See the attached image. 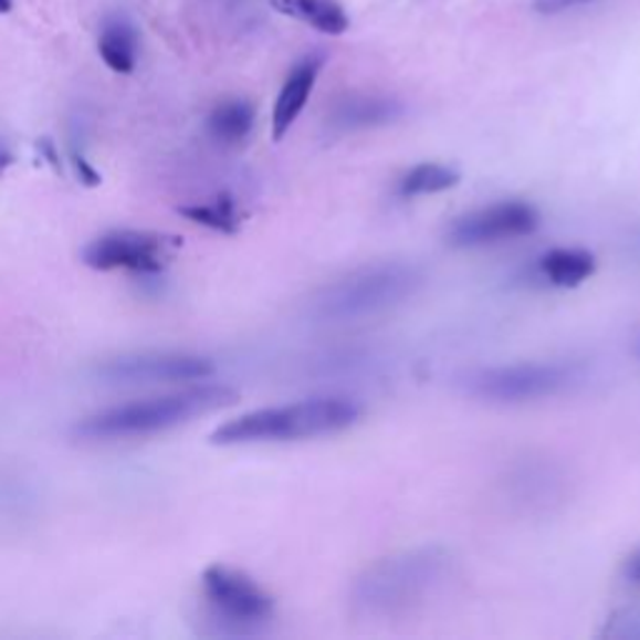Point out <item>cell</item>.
I'll return each instance as SVG.
<instances>
[{"instance_id": "6", "label": "cell", "mask_w": 640, "mask_h": 640, "mask_svg": "<svg viewBox=\"0 0 640 640\" xmlns=\"http://www.w3.org/2000/svg\"><path fill=\"white\" fill-rule=\"evenodd\" d=\"M103 384L143 386V384H196L216 376V363L196 353L146 350L128 353L101 363L95 368Z\"/></svg>"}, {"instance_id": "16", "label": "cell", "mask_w": 640, "mask_h": 640, "mask_svg": "<svg viewBox=\"0 0 640 640\" xmlns=\"http://www.w3.org/2000/svg\"><path fill=\"white\" fill-rule=\"evenodd\" d=\"M178 213L188 218L190 223L210 228V231L233 235L241 228V213H238L235 198L231 193L216 196L210 203H196V206H183L178 208Z\"/></svg>"}, {"instance_id": "1", "label": "cell", "mask_w": 640, "mask_h": 640, "mask_svg": "<svg viewBox=\"0 0 640 640\" xmlns=\"http://www.w3.org/2000/svg\"><path fill=\"white\" fill-rule=\"evenodd\" d=\"M453 556L443 546L390 553L360 573L350 586V610L366 620H396L426 606L445 586Z\"/></svg>"}, {"instance_id": "22", "label": "cell", "mask_w": 640, "mask_h": 640, "mask_svg": "<svg viewBox=\"0 0 640 640\" xmlns=\"http://www.w3.org/2000/svg\"><path fill=\"white\" fill-rule=\"evenodd\" d=\"M13 160H15L13 150L8 148V143H6V140H0V176H3L6 170L13 166Z\"/></svg>"}, {"instance_id": "8", "label": "cell", "mask_w": 640, "mask_h": 640, "mask_svg": "<svg viewBox=\"0 0 640 640\" xmlns=\"http://www.w3.org/2000/svg\"><path fill=\"white\" fill-rule=\"evenodd\" d=\"M178 245V238L153 231H108L83 248L81 261L93 271H128L136 275L164 273L168 251Z\"/></svg>"}, {"instance_id": "2", "label": "cell", "mask_w": 640, "mask_h": 640, "mask_svg": "<svg viewBox=\"0 0 640 640\" xmlns=\"http://www.w3.org/2000/svg\"><path fill=\"white\" fill-rule=\"evenodd\" d=\"M238 390L221 384H198L166 396H153L130 403L111 406L75 420L71 428L73 441L81 443H113L130 438H148L166 433L198 416L213 413L233 406Z\"/></svg>"}, {"instance_id": "7", "label": "cell", "mask_w": 640, "mask_h": 640, "mask_svg": "<svg viewBox=\"0 0 640 640\" xmlns=\"http://www.w3.org/2000/svg\"><path fill=\"white\" fill-rule=\"evenodd\" d=\"M203 596L218 620L235 633H253L273 618V598L245 573L213 563L203 570Z\"/></svg>"}, {"instance_id": "18", "label": "cell", "mask_w": 640, "mask_h": 640, "mask_svg": "<svg viewBox=\"0 0 640 640\" xmlns=\"http://www.w3.org/2000/svg\"><path fill=\"white\" fill-rule=\"evenodd\" d=\"M71 166L75 170V178L81 180L83 186H88V188H95V186H101V174L91 166V160L83 156L81 150H71Z\"/></svg>"}, {"instance_id": "21", "label": "cell", "mask_w": 640, "mask_h": 640, "mask_svg": "<svg viewBox=\"0 0 640 640\" xmlns=\"http://www.w3.org/2000/svg\"><path fill=\"white\" fill-rule=\"evenodd\" d=\"M623 576L628 583H633V586H640V548L630 553L623 563Z\"/></svg>"}, {"instance_id": "20", "label": "cell", "mask_w": 640, "mask_h": 640, "mask_svg": "<svg viewBox=\"0 0 640 640\" xmlns=\"http://www.w3.org/2000/svg\"><path fill=\"white\" fill-rule=\"evenodd\" d=\"M38 150H41V156L45 158V164L51 166L55 174H61V156H59V150H55V146L51 143V138L38 140Z\"/></svg>"}, {"instance_id": "14", "label": "cell", "mask_w": 640, "mask_h": 640, "mask_svg": "<svg viewBox=\"0 0 640 640\" xmlns=\"http://www.w3.org/2000/svg\"><path fill=\"white\" fill-rule=\"evenodd\" d=\"M255 126V108L253 103L243 98H231L218 103L206 120L208 136L221 146H241L251 136Z\"/></svg>"}, {"instance_id": "19", "label": "cell", "mask_w": 640, "mask_h": 640, "mask_svg": "<svg viewBox=\"0 0 640 640\" xmlns=\"http://www.w3.org/2000/svg\"><path fill=\"white\" fill-rule=\"evenodd\" d=\"M598 0H536V11L541 15H558V13H566V11H576V8L583 6H594Z\"/></svg>"}, {"instance_id": "5", "label": "cell", "mask_w": 640, "mask_h": 640, "mask_svg": "<svg viewBox=\"0 0 640 640\" xmlns=\"http://www.w3.org/2000/svg\"><path fill=\"white\" fill-rule=\"evenodd\" d=\"M583 366L568 360H525L508 366H489L471 370L463 378L468 396L501 406L536 403L556 398L573 386L583 384Z\"/></svg>"}, {"instance_id": "11", "label": "cell", "mask_w": 640, "mask_h": 640, "mask_svg": "<svg viewBox=\"0 0 640 640\" xmlns=\"http://www.w3.org/2000/svg\"><path fill=\"white\" fill-rule=\"evenodd\" d=\"M321 69L323 55L313 53L305 55V59L288 73V78H285L279 98H275L273 105V120H271L273 140H283L285 133L293 128V123L301 118L305 103H308L315 88V81H318L321 75Z\"/></svg>"}, {"instance_id": "13", "label": "cell", "mask_w": 640, "mask_h": 640, "mask_svg": "<svg viewBox=\"0 0 640 640\" xmlns=\"http://www.w3.org/2000/svg\"><path fill=\"white\" fill-rule=\"evenodd\" d=\"M271 6L281 15H288L326 35H343L350 28V18L340 0H271Z\"/></svg>"}, {"instance_id": "17", "label": "cell", "mask_w": 640, "mask_h": 640, "mask_svg": "<svg viewBox=\"0 0 640 640\" xmlns=\"http://www.w3.org/2000/svg\"><path fill=\"white\" fill-rule=\"evenodd\" d=\"M101 59L111 71L116 73H133L138 55V38L136 31L126 23H113L103 31L98 43Z\"/></svg>"}, {"instance_id": "4", "label": "cell", "mask_w": 640, "mask_h": 640, "mask_svg": "<svg viewBox=\"0 0 640 640\" xmlns=\"http://www.w3.org/2000/svg\"><path fill=\"white\" fill-rule=\"evenodd\" d=\"M423 283V273L410 263L390 261L363 265L323 285L311 298L308 313L313 321L331 323V326L368 321L413 298Z\"/></svg>"}, {"instance_id": "23", "label": "cell", "mask_w": 640, "mask_h": 640, "mask_svg": "<svg viewBox=\"0 0 640 640\" xmlns=\"http://www.w3.org/2000/svg\"><path fill=\"white\" fill-rule=\"evenodd\" d=\"M11 11V0H0V13Z\"/></svg>"}, {"instance_id": "24", "label": "cell", "mask_w": 640, "mask_h": 640, "mask_svg": "<svg viewBox=\"0 0 640 640\" xmlns=\"http://www.w3.org/2000/svg\"><path fill=\"white\" fill-rule=\"evenodd\" d=\"M636 353L640 356V340H638V346H636Z\"/></svg>"}, {"instance_id": "3", "label": "cell", "mask_w": 640, "mask_h": 640, "mask_svg": "<svg viewBox=\"0 0 640 640\" xmlns=\"http://www.w3.org/2000/svg\"><path fill=\"white\" fill-rule=\"evenodd\" d=\"M363 418V406L348 396H315L295 403L258 408L228 420L210 433L213 445L293 443L348 431Z\"/></svg>"}, {"instance_id": "10", "label": "cell", "mask_w": 640, "mask_h": 640, "mask_svg": "<svg viewBox=\"0 0 640 640\" xmlns=\"http://www.w3.org/2000/svg\"><path fill=\"white\" fill-rule=\"evenodd\" d=\"M406 108L398 98L378 93H348L333 103L328 113V126L340 133H356L384 128L403 116Z\"/></svg>"}, {"instance_id": "12", "label": "cell", "mask_w": 640, "mask_h": 640, "mask_svg": "<svg viewBox=\"0 0 640 640\" xmlns=\"http://www.w3.org/2000/svg\"><path fill=\"white\" fill-rule=\"evenodd\" d=\"M598 261L586 248H550L533 265L536 279L550 288H578L596 275Z\"/></svg>"}, {"instance_id": "15", "label": "cell", "mask_w": 640, "mask_h": 640, "mask_svg": "<svg viewBox=\"0 0 640 640\" xmlns=\"http://www.w3.org/2000/svg\"><path fill=\"white\" fill-rule=\"evenodd\" d=\"M461 183V174L445 164H418L408 168L398 178L396 193L400 198H420V196H438Z\"/></svg>"}, {"instance_id": "9", "label": "cell", "mask_w": 640, "mask_h": 640, "mask_svg": "<svg viewBox=\"0 0 640 640\" xmlns=\"http://www.w3.org/2000/svg\"><path fill=\"white\" fill-rule=\"evenodd\" d=\"M541 228V210L528 200H499V203L468 210L448 225L445 243L451 248H485L533 235Z\"/></svg>"}]
</instances>
